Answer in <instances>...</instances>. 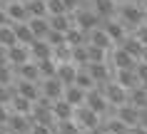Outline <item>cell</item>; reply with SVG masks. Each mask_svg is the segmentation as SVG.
Returning a JSON list of instances; mask_svg holds the SVG:
<instances>
[{"instance_id": "cell-4", "label": "cell", "mask_w": 147, "mask_h": 134, "mask_svg": "<svg viewBox=\"0 0 147 134\" xmlns=\"http://www.w3.org/2000/svg\"><path fill=\"white\" fill-rule=\"evenodd\" d=\"M102 30L107 32V37L112 40V45H117V47H120L125 42V37H127V30L122 27L120 20H105V23H102Z\"/></svg>"}, {"instance_id": "cell-8", "label": "cell", "mask_w": 147, "mask_h": 134, "mask_svg": "<svg viewBox=\"0 0 147 134\" xmlns=\"http://www.w3.org/2000/svg\"><path fill=\"white\" fill-rule=\"evenodd\" d=\"M117 119H120L122 124H127L130 129L132 127H140V109L132 107V104H125V107L117 109Z\"/></svg>"}, {"instance_id": "cell-26", "label": "cell", "mask_w": 147, "mask_h": 134, "mask_svg": "<svg viewBox=\"0 0 147 134\" xmlns=\"http://www.w3.org/2000/svg\"><path fill=\"white\" fill-rule=\"evenodd\" d=\"M0 45H3V47H13V45H18L15 32H13V25H5V27H0Z\"/></svg>"}, {"instance_id": "cell-28", "label": "cell", "mask_w": 147, "mask_h": 134, "mask_svg": "<svg viewBox=\"0 0 147 134\" xmlns=\"http://www.w3.org/2000/svg\"><path fill=\"white\" fill-rule=\"evenodd\" d=\"M13 75H15L13 65H0V85H3V87L13 85Z\"/></svg>"}, {"instance_id": "cell-39", "label": "cell", "mask_w": 147, "mask_h": 134, "mask_svg": "<svg viewBox=\"0 0 147 134\" xmlns=\"http://www.w3.org/2000/svg\"><path fill=\"white\" fill-rule=\"evenodd\" d=\"M82 134H107L102 127H97V129H87V132H82Z\"/></svg>"}, {"instance_id": "cell-11", "label": "cell", "mask_w": 147, "mask_h": 134, "mask_svg": "<svg viewBox=\"0 0 147 134\" xmlns=\"http://www.w3.org/2000/svg\"><path fill=\"white\" fill-rule=\"evenodd\" d=\"M13 32H15L18 45L30 47L32 42H35V35H32V30H30V25H28V23H13Z\"/></svg>"}, {"instance_id": "cell-19", "label": "cell", "mask_w": 147, "mask_h": 134, "mask_svg": "<svg viewBox=\"0 0 147 134\" xmlns=\"http://www.w3.org/2000/svg\"><path fill=\"white\" fill-rule=\"evenodd\" d=\"M47 23H50V30H55V32H67L70 27H75L72 15H50Z\"/></svg>"}, {"instance_id": "cell-17", "label": "cell", "mask_w": 147, "mask_h": 134, "mask_svg": "<svg viewBox=\"0 0 147 134\" xmlns=\"http://www.w3.org/2000/svg\"><path fill=\"white\" fill-rule=\"evenodd\" d=\"M30 55L35 57V62H40V60H50L53 57V47L47 45V40H35L30 45Z\"/></svg>"}, {"instance_id": "cell-10", "label": "cell", "mask_w": 147, "mask_h": 134, "mask_svg": "<svg viewBox=\"0 0 147 134\" xmlns=\"http://www.w3.org/2000/svg\"><path fill=\"white\" fill-rule=\"evenodd\" d=\"M55 77L62 82V87H72L75 85V77H78V67L72 62H62V65H57V75Z\"/></svg>"}, {"instance_id": "cell-6", "label": "cell", "mask_w": 147, "mask_h": 134, "mask_svg": "<svg viewBox=\"0 0 147 134\" xmlns=\"http://www.w3.org/2000/svg\"><path fill=\"white\" fill-rule=\"evenodd\" d=\"M15 89H18V95H20V97L30 99L32 104L38 102L40 97H42V92H40V85H38V82H25V79H20V82L15 85Z\"/></svg>"}, {"instance_id": "cell-30", "label": "cell", "mask_w": 147, "mask_h": 134, "mask_svg": "<svg viewBox=\"0 0 147 134\" xmlns=\"http://www.w3.org/2000/svg\"><path fill=\"white\" fill-rule=\"evenodd\" d=\"M45 3H47V17H50V15H67L62 0H45Z\"/></svg>"}, {"instance_id": "cell-25", "label": "cell", "mask_w": 147, "mask_h": 134, "mask_svg": "<svg viewBox=\"0 0 147 134\" xmlns=\"http://www.w3.org/2000/svg\"><path fill=\"white\" fill-rule=\"evenodd\" d=\"M55 134H82V129L78 127L75 119H70V122H57L55 124Z\"/></svg>"}, {"instance_id": "cell-31", "label": "cell", "mask_w": 147, "mask_h": 134, "mask_svg": "<svg viewBox=\"0 0 147 134\" xmlns=\"http://www.w3.org/2000/svg\"><path fill=\"white\" fill-rule=\"evenodd\" d=\"M47 45H50V47H60V45H67V42H65V32H55V30H50L47 32Z\"/></svg>"}, {"instance_id": "cell-2", "label": "cell", "mask_w": 147, "mask_h": 134, "mask_svg": "<svg viewBox=\"0 0 147 134\" xmlns=\"http://www.w3.org/2000/svg\"><path fill=\"white\" fill-rule=\"evenodd\" d=\"M8 132L10 134H30L32 132V122H30V117H25V114H13L10 112V117H8Z\"/></svg>"}, {"instance_id": "cell-1", "label": "cell", "mask_w": 147, "mask_h": 134, "mask_svg": "<svg viewBox=\"0 0 147 134\" xmlns=\"http://www.w3.org/2000/svg\"><path fill=\"white\" fill-rule=\"evenodd\" d=\"M75 122H78V127L82 129V132H87V129H97L102 119L97 117L90 107H85V104H82V107H78V109H75Z\"/></svg>"}, {"instance_id": "cell-14", "label": "cell", "mask_w": 147, "mask_h": 134, "mask_svg": "<svg viewBox=\"0 0 147 134\" xmlns=\"http://www.w3.org/2000/svg\"><path fill=\"white\" fill-rule=\"evenodd\" d=\"M53 114H55L57 122H70V119L75 117V107L67 104L65 99H57V102H53Z\"/></svg>"}, {"instance_id": "cell-24", "label": "cell", "mask_w": 147, "mask_h": 134, "mask_svg": "<svg viewBox=\"0 0 147 134\" xmlns=\"http://www.w3.org/2000/svg\"><path fill=\"white\" fill-rule=\"evenodd\" d=\"M75 87H80V89H85V92H90V89H95V79L87 75L85 67H80L78 70V77H75Z\"/></svg>"}, {"instance_id": "cell-18", "label": "cell", "mask_w": 147, "mask_h": 134, "mask_svg": "<svg viewBox=\"0 0 147 134\" xmlns=\"http://www.w3.org/2000/svg\"><path fill=\"white\" fill-rule=\"evenodd\" d=\"M28 25H30L32 35H35V40H45L47 32H50V23H47V17H30L28 20Z\"/></svg>"}, {"instance_id": "cell-33", "label": "cell", "mask_w": 147, "mask_h": 134, "mask_svg": "<svg viewBox=\"0 0 147 134\" xmlns=\"http://www.w3.org/2000/svg\"><path fill=\"white\" fill-rule=\"evenodd\" d=\"M62 5L67 10V15H72V13H78V10L85 5V0H62Z\"/></svg>"}, {"instance_id": "cell-7", "label": "cell", "mask_w": 147, "mask_h": 134, "mask_svg": "<svg viewBox=\"0 0 147 134\" xmlns=\"http://www.w3.org/2000/svg\"><path fill=\"white\" fill-rule=\"evenodd\" d=\"M120 47H122L125 52H127V55L132 57V60L142 62V55H145V45H142V42H140V40L135 37V35H127V37H125V42L120 45Z\"/></svg>"}, {"instance_id": "cell-23", "label": "cell", "mask_w": 147, "mask_h": 134, "mask_svg": "<svg viewBox=\"0 0 147 134\" xmlns=\"http://www.w3.org/2000/svg\"><path fill=\"white\" fill-rule=\"evenodd\" d=\"M38 70H40V77H42V79H50V77L57 75V62H55L53 57H50V60H40Z\"/></svg>"}, {"instance_id": "cell-40", "label": "cell", "mask_w": 147, "mask_h": 134, "mask_svg": "<svg viewBox=\"0 0 147 134\" xmlns=\"http://www.w3.org/2000/svg\"><path fill=\"white\" fill-rule=\"evenodd\" d=\"M0 3H5V5H10V3H15V0H0Z\"/></svg>"}, {"instance_id": "cell-27", "label": "cell", "mask_w": 147, "mask_h": 134, "mask_svg": "<svg viewBox=\"0 0 147 134\" xmlns=\"http://www.w3.org/2000/svg\"><path fill=\"white\" fill-rule=\"evenodd\" d=\"M90 62V60H87V45L85 47H72V65H75V67H85V65Z\"/></svg>"}, {"instance_id": "cell-15", "label": "cell", "mask_w": 147, "mask_h": 134, "mask_svg": "<svg viewBox=\"0 0 147 134\" xmlns=\"http://www.w3.org/2000/svg\"><path fill=\"white\" fill-rule=\"evenodd\" d=\"M85 97H87L85 89H80V87L72 85V87H65V95H62V99L78 109V107H82V104H85Z\"/></svg>"}, {"instance_id": "cell-32", "label": "cell", "mask_w": 147, "mask_h": 134, "mask_svg": "<svg viewBox=\"0 0 147 134\" xmlns=\"http://www.w3.org/2000/svg\"><path fill=\"white\" fill-rule=\"evenodd\" d=\"M15 95H18L15 85H10V87H3V85H0V104H5V107H8L10 99H13Z\"/></svg>"}, {"instance_id": "cell-38", "label": "cell", "mask_w": 147, "mask_h": 134, "mask_svg": "<svg viewBox=\"0 0 147 134\" xmlns=\"http://www.w3.org/2000/svg\"><path fill=\"white\" fill-rule=\"evenodd\" d=\"M0 65H8V47L0 45Z\"/></svg>"}, {"instance_id": "cell-20", "label": "cell", "mask_w": 147, "mask_h": 134, "mask_svg": "<svg viewBox=\"0 0 147 134\" xmlns=\"http://www.w3.org/2000/svg\"><path fill=\"white\" fill-rule=\"evenodd\" d=\"M90 45H95V47L107 50V52H110V50H112V40H110L107 32L100 27V30H92V32H90Z\"/></svg>"}, {"instance_id": "cell-41", "label": "cell", "mask_w": 147, "mask_h": 134, "mask_svg": "<svg viewBox=\"0 0 147 134\" xmlns=\"http://www.w3.org/2000/svg\"><path fill=\"white\" fill-rule=\"evenodd\" d=\"M115 3H117V5H122V3H127V0H115Z\"/></svg>"}, {"instance_id": "cell-37", "label": "cell", "mask_w": 147, "mask_h": 134, "mask_svg": "<svg viewBox=\"0 0 147 134\" xmlns=\"http://www.w3.org/2000/svg\"><path fill=\"white\" fill-rule=\"evenodd\" d=\"M5 25H13V23H10V17H8V13H5V8H0V27H5Z\"/></svg>"}, {"instance_id": "cell-34", "label": "cell", "mask_w": 147, "mask_h": 134, "mask_svg": "<svg viewBox=\"0 0 147 134\" xmlns=\"http://www.w3.org/2000/svg\"><path fill=\"white\" fill-rule=\"evenodd\" d=\"M30 134H55V129H53V127H42V124H35Z\"/></svg>"}, {"instance_id": "cell-35", "label": "cell", "mask_w": 147, "mask_h": 134, "mask_svg": "<svg viewBox=\"0 0 147 134\" xmlns=\"http://www.w3.org/2000/svg\"><path fill=\"white\" fill-rule=\"evenodd\" d=\"M135 37H137L140 42H142V45L147 47V25H142V27H140V30L135 32Z\"/></svg>"}, {"instance_id": "cell-9", "label": "cell", "mask_w": 147, "mask_h": 134, "mask_svg": "<svg viewBox=\"0 0 147 134\" xmlns=\"http://www.w3.org/2000/svg\"><path fill=\"white\" fill-rule=\"evenodd\" d=\"M28 57H30V47H25V45H13V47H8V65H13V67L25 65Z\"/></svg>"}, {"instance_id": "cell-3", "label": "cell", "mask_w": 147, "mask_h": 134, "mask_svg": "<svg viewBox=\"0 0 147 134\" xmlns=\"http://www.w3.org/2000/svg\"><path fill=\"white\" fill-rule=\"evenodd\" d=\"M40 92H42V97H47L50 102H57V99H62V95H65V87H62V82L57 77H50V79H42Z\"/></svg>"}, {"instance_id": "cell-21", "label": "cell", "mask_w": 147, "mask_h": 134, "mask_svg": "<svg viewBox=\"0 0 147 134\" xmlns=\"http://www.w3.org/2000/svg\"><path fill=\"white\" fill-rule=\"evenodd\" d=\"M10 109H13V114H25V117H28L32 112V102L25 99V97H20V95H15L10 99Z\"/></svg>"}, {"instance_id": "cell-13", "label": "cell", "mask_w": 147, "mask_h": 134, "mask_svg": "<svg viewBox=\"0 0 147 134\" xmlns=\"http://www.w3.org/2000/svg\"><path fill=\"white\" fill-rule=\"evenodd\" d=\"M5 13H8L10 23H28L30 20V15H28V8H25V3H10V5H5Z\"/></svg>"}, {"instance_id": "cell-16", "label": "cell", "mask_w": 147, "mask_h": 134, "mask_svg": "<svg viewBox=\"0 0 147 134\" xmlns=\"http://www.w3.org/2000/svg\"><path fill=\"white\" fill-rule=\"evenodd\" d=\"M13 70H15V75H20V79H25V82H38L40 79L38 62H25V65H20V67H13Z\"/></svg>"}, {"instance_id": "cell-12", "label": "cell", "mask_w": 147, "mask_h": 134, "mask_svg": "<svg viewBox=\"0 0 147 134\" xmlns=\"http://www.w3.org/2000/svg\"><path fill=\"white\" fill-rule=\"evenodd\" d=\"M65 42H67V47H85V45H90V35L82 32L80 27H70L65 32Z\"/></svg>"}, {"instance_id": "cell-29", "label": "cell", "mask_w": 147, "mask_h": 134, "mask_svg": "<svg viewBox=\"0 0 147 134\" xmlns=\"http://www.w3.org/2000/svg\"><path fill=\"white\" fill-rule=\"evenodd\" d=\"M105 57H107V50H100V47H95V45H87V60H90V62H105Z\"/></svg>"}, {"instance_id": "cell-36", "label": "cell", "mask_w": 147, "mask_h": 134, "mask_svg": "<svg viewBox=\"0 0 147 134\" xmlns=\"http://www.w3.org/2000/svg\"><path fill=\"white\" fill-rule=\"evenodd\" d=\"M8 117H10L8 107H5V104H0V127H5V124H8Z\"/></svg>"}, {"instance_id": "cell-5", "label": "cell", "mask_w": 147, "mask_h": 134, "mask_svg": "<svg viewBox=\"0 0 147 134\" xmlns=\"http://www.w3.org/2000/svg\"><path fill=\"white\" fill-rule=\"evenodd\" d=\"M90 5H92V10L102 20H115V15H117V3L115 0H92Z\"/></svg>"}, {"instance_id": "cell-22", "label": "cell", "mask_w": 147, "mask_h": 134, "mask_svg": "<svg viewBox=\"0 0 147 134\" xmlns=\"http://www.w3.org/2000/svg\"><path fill=\"white\" fill-rule=\"evenodd\" d=\"M25 8L30 17H47V3L45 0H25Z\"/></svg>"}]
</instances>
